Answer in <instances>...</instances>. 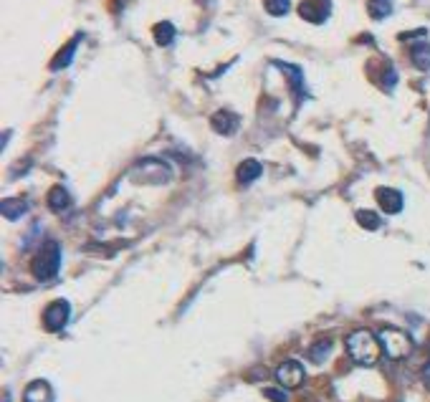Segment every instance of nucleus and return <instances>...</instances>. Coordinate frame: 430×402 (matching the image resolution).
Wrapping results in <instances>:
<instances>
[{
	"mask_svg": "<svg viewBox=\"0 0 430 402\" xmlns=\"http://www.w3.org/2000/svg\"><path fill=\"white\" fill-rule=\"evenodd\" d=\"M375 195H377L380 208H383L387 215H398L400 210H402V193H400V190H392V187H380Z\"/></svg>",
	"mask_w": 430,
	"mask_h": 402,
	"instance_id": "nucleus-8",
	"label": "nucleus"
},
{
	"mask_svg": "<svg viewBox=\"0 0 430 402\" xmlns=\"http://www.w3.org/2000/svg\"><path fill=\"white\" fill-rule=\"evenodd\" d=\"M261 172H264V167H261V162H258V160H246V162L238 165V182H243V185H250L253 180L261 178Z\"/></svg>",
	"mask_w": 430,
	"mask_h": 402,
	"instance_id": "nucleus-11",
	"label": "nucleus"
},
{
	"mask_svg": "<svg viewBox=\"0 0 430 402\" xmlns=\"http://www.w3.org/2000/svg\"><path fill=\"white\" fill-rule=\"evenodd\" d=\"M410 59H413V63L420 71H428L430 69V46L428 43H418V46H413Z\"/></svg>",
	"mask_w": 430,
	"mask_h": 402,
	"instance_id": "nucleus-13",
	"label": "nucleus"
},
{
	"mask_svg": "<svg viewBox=\"0 0 430 402\" xmlns=\"http://www.w3.org/2000/svg\"><path fill=\"white\" fill-rule=\"evenodd\" d=\"M23 402H54V390L43 379H33L31 385L25 387Z\"/></svg>",
	"mask_w": 430,
	"mask_h": 402,
	"instance_id": "nucleus-9",
	"label": "nucleus"
},
{
	"mask_svg": "<svg viewBox=\"0 0 430 402\" xmlns=\"http://www.w3.org/2000/svg\"><path fill=\"white\" fill-rule=\"evenodd\" d=\"M71 205V195H69V190L66 187H61V185H56L51 193H48V208L51 210H56V213H63V210L69 208Z\"/></svg>",
	"mask_w": 430,
	"mask_h": 402,
	"instance_id": "nucleus-12",
	"label": "nucleus"
},
{
	"mask_svg": "<svg viewBox=\"0 0 430 402\" xmlns=\"http://www.w3.org/2000/svg\"><path fill=\"white\" fill-rule=\"evenodd\" d=\"M264 6H266V10L271 16L281 18L291 10V0H264Z\"/></svg>",
	"mask_w": 430,
	"mask_h": 402,
	"instance_id": "nucleus-21",
	"label": "nucleus"
},
{
	"mask_svg": "<svg viewBox=\"0 0 430 402\" xmlns=\"http://www.w3.org/2000/svg\"><path fill=\"white\" fill-rule=\"evenodd\" d=\"M380 339V347H383V355L392 362H400V359H407L413 355V339L410 334L402 332V329H395V326H385L377 334Z\"/></svg>",
	"mask_w": 430,
	"mask_h": 402,
	"instance_id": "nucleus-2",
	"label": "nucleus"
},
{
	"mask_svg": "<svg viewBox=\"0 0 430 402\" xmlns=\"http://www.w3.org/2000/svg\"><path fill=\"white\" fill-rule=\"evenodd\" d=\"M71 319V304L58 299V302H51L43 311V326L48 332H61L63 326L69 324Z\"/></svg>",
	"mask_w": 430,
	"mask_h": 402,
	"instance_id": "nucleus-6",
	"label": "nucleus"
},
{
	"mask_svg": "<svg viewBox=\"0 0 430 402\" xmlns=\"http://www.w3.org/2000/svg\"><path fill=\"white\" fill-rule=\"evenodd\" d=\"M172 39H175V25L172 23H157L155 25V41H157V46H170Z\"/></svg>",
	"mask_w": 430,
	"mask_h": 402,
	"instance_id": "nucleus-17",
	"label": "nucleus"
},
{
	"mask_svg": "<svg viewBox=\"0 0 430 402\" xmlns=\"http://www.w3.org/2000/svg\"><path fill=\"white\" fill-rule=\"evenodd\" d=\"M367 10L375 21H383L392 13V0H367Z\"/></svg>",
	"mask_w": 430,
	"mask_h": 402,
	"instance_id": "nucleus-15",
	"label": "nucleus"
},
{
	"mask_svg": "<svg viewBox=\"0 0 430 402\" xmlns=\"http://www.w3.org/2000/svg\"><path fill=\"white\" fill-rule=\"evenodd\" d=\"M132 180L137 182H155V185H162L170 180V167L162 162V160H144L132 170Z\"/></svg>",
	"mask_w": 430,
	"mask_h": 402,
	"instance_id": "nucleus-4",
	"label": "nucleus"
},
{
	"mask_svg": "<svg viewBox=\"0 0 430 402\" xmlns=\"http://www.w3.org/2000/svg\"><path fill=\"white\" fill-rule=\"evenodd\" d=\"M58 266H61V246L56 240H48L33 258L31 271L39 281H51L58 273Z\"/></svg>",
	"mask_w": 430,
	"mask_h": 402,
	"instance_id": "nucleus-3",
	"label": "nucleus"
},
{
	"mask_svg": "<svg viewBox=\"0 0 430 402\" xmlns=\"http://www.w3.org/2000/svg\"><path fill=\"white\" fill-rule=\"evenodd\" d=\"M347 355L354 364L360 367H372L377 364L380 355H383V347H380V339L377 334L367 332V329H357L347 337Z\"/></svg>",
	"mask_w": 430,
	"mask_h": 402,
	"instance_id": "nucleus-1",
	"label": "nucleus"
},
{
	"mask_svg": "<svg viewBox=\"0 0 430 402\" xmlns=\"http://www.w3.org/2000/svg\"><path fill=\"white\" fill-rule=\"evenodd\" d=\"M304 379H306V372L297 359H286V362H281L276 367V382H279L283 390H299V387L304 385Z\"/></svg>",
	"mask_w": 430,
	"mask_h": 402,
	"instance_id": "nucleus-5",
	"label": "nucleus"
},
{
	"mask_svg": "<svg viewBox=\"0 0 430 402\" xmlns=\"http://www.w3.org/2000/svg\"><path fill=\"white\" fill-rule=\"evenodd\" d=\"M76 46H78V39H74L69 43L66 48H61V54L56 56L54 59V63H51V69L54 71H58V69H63V66H69L71 63V59H74V51H76Z\"/></svg>",
	"mask_w": 430,
	"mask_h": 402,
	"instance_id": "nucleus-18",
	"label": "nucleus"
},
{
	"mask_svg": "<svg viewBox=\"0 0 430 402\" xmlns=\"http://www.w3.org/2000/svg\"><path fill=\"white\" fill-rule=\"evenodd\" d=\"M266 397L271 402H286V394L279 392V390H274V387H268V390H266Z\"/></svg>",
	"mask_w": 430,
	"mask_h": 402,
	"instance_id": "nucleus-22",
	"label": "nucleus"
},
{
	"mask_svg": "<svg viewBox=\"0 0 430 402\" xmlns=\"http://www.w3.org/2000/svg\"><path fill=\"white\" fill-rule=\"evenodd\" d=\"M238 124H241V119H238V114H233V112H215L211 119V127L218 134H233L235 129H238Z\"/></svg>",
	"mask_w": 430,
	"mask_h": 402,
	"instance_id": "nucleus-10",
	"label": "nucleus"
},
{
	"mask_svg": "<svg viewBox=\"0 0 430 402\" xmlns=\"http://www.w3.org/2000/svg\"><path fill=\"white\" fill-rule=\"evenodd\" d=\"M329 352H332V341H329V339H319L316 344H312V347H309V359H312V362H316V364L327 362Z\"/></svg>",
	"mask_w": 430,
	"mask_h": 402,
	"instance_id": "nucleus-16",
	"label": "nucleus"
},
{
	"mask_svg": "<svg viewBox=\"0 0 430 402\" xmlns=\"http://www.w3.org/2000/svg\"><path fill=\"white\" fill-rule=\"evenodd\" d=\"M422 382H425V387L430 390V362L425 364V370H422Z\"/></svg>",
	"mask_w": 430,
	"mask_h": 402,
	"instance_id": "nucleus-23",
	"label": "nucleus"
},
{
	"mask_svg": "<svg viewBox=\"0 0 430 402\" xmlns=\"http://www.w3.org/2000/svg\"><path fill=\"white\" fill-rule=\"evenodd\" d=\"M299 13L304 21H312V23H324L329 16V0H304L299 6Z\"/></svg>",
	"mask_w": 430,
	"mask_h": 402,
	"instance_id": "nucleus-7",
	"label": "nucleus"
},
{
	"mask_svg": "<svg viewBox=\"0 0 430 402\" xmlns=\"http://www.w3.org/2000/svg\"><path fill=\"white\" fill-rule=\"evenodd\" d=\"M357 223H360L362 228H367V231H377V228L383 225V220H380V215L372 213V210H357Z\"/></svg>",
	"mask_w": 430,
	"mask_h": 402,
	"instance_id": "nucleus-19",
	"label": "nucleus"
},
{
	"mask_svg": "<svg viewBox=\"0 0 430 402\" xmlns=\"http://www.w3.org/2000/svg\"><path fill=\"white\" fill-rule=\"evenodd\" d=\"M283 69V74L286 76H291V86H294V92L301 94L304 92V76H301V71L297 69V66H291V63H279Z\"/></svg>",
	"mask_w": 430,
	"mask_h": 402,
	"instance_id": "nucleus-20",
	"label": "nucleus"
},
{
	"mask_svg": "<svg viewBox=\"0 0 430 402\" xmlns=\"http://www.w3.org/2000/svg\"><path fill=\"white\" fill-rule=\"evenodd\" d=\"M25 210H28V202L25 200H13V198L3 200V215L8 218V220H18Z\"/></svg>",
	"mask_w": 430,
	"mask_h": 402,
	"instance_id": "nucleus-14",
	"label": "nucleus"
}]
</instances>
